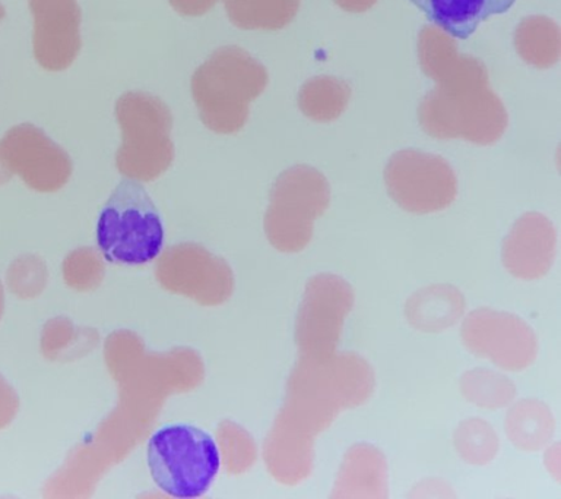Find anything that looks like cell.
Instances as JSON below:
<instances>
[{"mask_svg":"<svg viewBox=\"0 0 561 499\" xmlns=\"http://www.w3.org/2000/svg\"><path fill=\"white\" fill-rule=\"evenodd\" d=\"M232 23L243 29H278L293 15V0H226Z\"/></svg>","mask_w":561,"mask_h":499,"instance_id":"8","label":"cell"},{"mask_svg":"<svg viewBox=\"0 0 561 499\" xmlns=\"http://www.w3.org/2000/svg\"><path fill=\"white\" fill-rule=\"evenodd\" d=\"M4 14H7V12H4V8L2 7V3H0V21L4 19Z\"/></svg>","mask_w":561,"mask_h":499,"instance_id":"10","label":"cell"},{"mask_svg":"<svg viewBox=\"0 0 561 499\" xmlns=\"http://www.w3.org/2000/svg\"><path fill=\"white\" fill-rule=\"evenodd\" d=\"M428 21L459 41L471 37L482 21L504 14L516 0H410Z\"/></svg>","mask_w":561,"mask_h":499,"instance_id":"7","label":"cell"},{"mask_svg":"<svg viewBox=\"0 0 561 499\" xmlns=\"http://www.w3.org/2000/svg\"><path fill=\"white\" fill-rule=\"evenodd\" d=\"M33 15V50L39 67L68 69L82 49V12L77 0H28Z\"/></svg>","mask_w":561,"mask_h":499,"instance_id":"5","label":"cell"},{"mask_svg":"<svg viewBox=\"0 0 561 499\" xmlns=\"http://www.w3.org/2000/svg\"><path fill=\"white\" fill-rule=\"evenodd\" d=\"M95 239L110 264L145 265L161 256L164 223L142 182L126 178L114 188L99 214Z\"/></svg>","mask_w":561,"mask_h":499,"instance_id":"1","label":"cell"},{"mask_svg":"<svg viewBox=\"0 0 561 499\" xmlns=\"http://www.w3.org/2000/svg\"><path fill=\"white\" fill-rule=\"evenodd\" d=\"M171 8L183 16H201L213 10L218 0H169Z\"/></svg>","mask_w":561,"mask_h":499,"instance_id":"9","label":"cell"},{"mask_svg":"<svg viewBox=\"0 0 561 499\" xmlns=\"http://www.w3.org/2000/svg\"><path fill=\"white\" fill-rule=\"evenodd\" d=\"M0 151L25 173L61 174L69 170V159L42 129L31 124L13 126L2 141Z\"/></svg>","mask_w":561,"mask_h":499,"instance_id":"6","label":"cell"},{"mask_svg":"<svg viewBox=\"0 0 561 499\" xmlns=\"http://www.w3.org/2000/svg\"><path fill=\"white\" fill-rule=\"evenodd\" d=\"M265 69L237 47L215 52L192 77L201 121L217 134H234L248 121L249 103L266 86Z\"/></svg>","mask_w":561,"mask_h":499,"instance_id":"2","label":"cell"},{"mask_svg":"<svg viewBox=\"0 0 561 499\" xmlns=\"http://www.w3.org/2000/svg\"><path fill=\"white\" fill-rule=\"evenodd\" d=\"M123 143L117 163L126 178L160 172L173 157V115L156 95L129 91L121 95L114 107Z\"/></svg>","mask_w":561,"mask_h":499,"instance_id":"4","label":"cell"},{"mask_svg":"<svg viewBox=\"0 0 561 499\" xmlns=\"http://www.w3.org/2000/svg\"><path fill=\"white\" fill-rule=\"evenodd\" d=\"M147 464L157 488L178 499L208 492L221 468L215 438L191 423H167L148 440Z\"/></svg>","mask_w":561,"mask_h":499,"instance_id":"3","label":"cell"}]
</instances>
